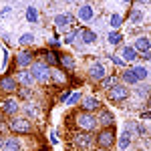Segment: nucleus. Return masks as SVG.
I'll list each match as a JSON object with an SVG mask.
<instances>
[{"instance_id": "e433bc0d", "label": "nucleus", "mask_w": 151, "mask_h": 151, "mask_svg": "<svg viewBox=\"0 0 151 151\" xmlns=\"http://www.w3.org/2000/svg\"><path fill=\"white\" fill-rule=\"evenodd\" d=\"M143 57L147 58V60H151V50H147V52H143Z\"/></svg>"}, {"instance_id": "a211bd4d", "label": "nucleus", "mask_w": 151, "mask_h": 151, "mask_svg": "<svg viewBox=\"0 0 151 151\" xmlns=\"http://www.w3.org/2000/svg\"><path fill=\"white\" fill-rule=\"evenodd\" d=\"M58 65H63V69H67V70H75V60L67 52L65 55H58Z\"/></svg>"}, {"instance_id": "f03ea898", "label": "nucleus", "mask_w": 151, "mask_h": 151, "mask_svg": "<svg viewBox=\"0 0 151 151\" xmlns=\"http://www.w3.org/2000/svg\"><path fill=\"white\" fill-rule=\"evenodd\" d=\"M8 127L16 133V135H28L30 131H32V123L26 119V117H14L10 119V125Z\"/></svg>"}, {"instance_id": "bb28decb", "label": "nucleus", "mask_w": 151, "mask_h": 151, "mask_svg": "<svg viewBox=\"0 0 151 151\" xmlns=\"http://www.w3.org/2000/svg\"><path fill=\"white\" fill-rule=\"evenodd\" d=\"M129 20H131L133 24H141V22H143V12L131 10V14H129Z\"/></svg>"}, {"instance_id": "f704fd0d", "label": "nucleus", "mask_w": 151, "mask_h": 151, "mask_svg": "<svg viewBox=\"0 0 151 151\" xmlns=\"http://www.w3.org/2000/svg\"><path fill=\"white\" fill-rule=\"evenodd\" d=\"M52 77H55L57 81H65V75H63V73H52V75H50V79H52Z\"/></svg>"}, {"instance_id": "f257e3e1", "label": "nucleus", "mask_w": 151, "mask_h": 151, "mask_svg": "<svg viewBox=\"0 0 151 151\" xmlns=\"http://www.w3.org/2000/svg\"><path fill=\"white\" fill-rule=\"evenodd\" d=\"M30 73H32L35 81L42 83V85H47V83L50 81V75H52L50 67L45 65V63H32V65H30Z\"/></svg>"}, {"instance_id": "7ed1b4c3", "label": "nucleus", "mask_w": 151, "mask_h": 151, "mask_svg": "<svg viewBox=\"0 0 151 151\" xmlns=\"http://www.w3.org/2000/svg\"><path fill=\"white\" fill-rule=\"evenodd\" d=\"M127 97H129V89H127V85H123V83H117L115 87L109 89V99H111L113 103H121V101H125Z\"/></svg>"}, {"instance_id": "4be33fe9", "label": "nucleus", "mask_w": 151, "mask_h": 151, "mask_svg": "<svg viewBox=\"0 0 151 151\" xmlns=\"http://www.w3.org/2000/svg\"><path fill=\"white\" fill-rule=\"evenodd\" d=\"M121 79H123V83L125 85H135V83H139V79L135 77V73L129 69V70H123L121 73Z\"/></svg>"}, {"instance_id": "1a4fd4ad", "label": "nucleus", "mask_w": 151, "mask_h": 151, "mask_svg": "<svg viewBox=\"0 0 151 151\" xmlns=\"http://www.w3.org/2000/svg\"><path fill=\"white\" fill-rule=\"evenodd\" d=\"M89 77H91L93 81H103L105 77H107V73H105L103 65H99V63H93V65L89 67Z\"/></svg>"}, {"instance_id": "0eeeda50", "label": "nucleus", "mask_w": 151, "mask_h": 151, "mask_svg": "<svg viewBox=\"0 0 151 151\" xmlns=\"http://www.w3.org/2000/svg\"><path fill=\"white\" fill-rule=\"evenodd\" d=\"M73 143H75V147H79V149H89L91 143H93V135H89V133H79V135L73 137Z\"/></svg>"}, {"instance_id": "5701e85b", "label": "nucleus", "mask_w": 151, "mask_h": 151, "mask_svg": "<svg viewBox=\"0 0 151 151\" xmlns=\"http://www.w3.org/2000/svg\"><path fill=\"white\" fill-rule=\"evenodd\" d=\"M45 65H48V67L58 65V52H55V50H47V52H45Z\"/></svg>"}, {"instance_id": "473e14b6", "label": "nucleus", "mask_w": 151, "mask_h": 151, "mask_svg": "<svg viewBox=\"0 0 151 151\" xmlns=\"http://www.w3.org/2000/svg\"><path fill=\"white\" fill-rule=\"evenodd\" d=\"M24 111H26V115H32V117H36V113H38L36 105H32V103H28V105H26V107H24Z\"/></svg>"}, {"instance_id": "39448f33", "label": "nucleus", "mask_w": 151, "mask_h": 151, "mask_svg": "<svg viewBox=\"0 0 151 151\" xmlns=\"http://www.w3.org/2000/svg\"><path fill=\"white\" fill-rule=\"evenodd\" d=\"M97 143H99L101 147H105V149H109V147L115 143V131H113V127L103 129V131L97 135Z\"/></svg>"}, {"instance_id": "6e6552de", "label": "nucleus", "mask_w": 151, "mask_h": 151, "mask_svg": "<svg viewBox=\"0 0 151 151\" xmlns=\"http://www.w3.org/2000/svg\"><path fill=\"white\" fill-rule=\"evenodd\" d=\"M18 89V83L14 77H2L0 79V91H4V93H14Z\"/></svg>"}, {"instance_id": "f3484780", "label": "nucleus", "mask_w": 151, "mask_h": 151, "mask_svg": "<svg viewBox=\"0 0 151 151\" xmlns=\"http://www.w3.org/2000/svg\"><path fill=\"white\" fill-rule=\"evenodd\" d=\"M81 105H83V111H89V113H91V111H95L101 103H99V99H97V97H85Z\"/></svg>"}, {"instance_id": "aec40b11", "label": "nucleus", "mask_w": 151, "mask_h": 151, "mask_svg": "<svg viewBox=\"0 0 151 151\" xmlns=\"http://www.w3.org/2000/svg\"><path fill=\"white\" fill-rule=\"evenodd\" d=\"M97 121H99V123H101L105 129H107V127H113V125H115V117L111 115L109 111H103V113H101V117H99Z\"/></svg>"}, {"instance_id": "20e7f679", "label": "nucleus", "mask_w": 151, "mask_h": 151, "mask_svg": "<svg viewBox=\"0 0 151 151\" xmlns=\"http://www.w3.org/2000/svg\"><path fill=\"white\" fill-rule=\"evenodd\" d=\"M99 121H97V117H93L89 111H83V113H79L77 115V125L81 129H85V131H91V129H95V125H97Z\"/></svg>"}, {"instance_id": "6ab92c4d", "label": "nucleus", "mask_w": 151, "mask_h": 151, "mask_svg": "<svg viewBox=\"0 0 151 151\" xmlns=\"http://www.w3.org/2000/svg\"><path fill=\"white\" fill-rule=\"evenodd\" d=\"M20 149V141L16 137H8L4 139V145H2V151H18Z\"/></svg>"}, {"instance_id": "393cba45", "label": "nucleus", "mask_w": 151, "mask_h": 151, "mask_svg": "<svg viewBox=\"0 0 151 151\" xmlns=\"http://www.w3.org/2000/svg\"><path fill=\"white\" fill-rule=\"evenodd\" d=\"M26 20L28 22H38V10H36V6H28L26 8Z\"/></svg>"}, {"instance_id": "79ce46f5", "label": "nucleus", "mask_w": 151, "mask_h": 151, "mask_svg": "<svg viewBox=\"0 0 151 151\" xmlns=\"http://www.w3.org/2000/svg\"><path fill=\"white\" fill-rule=\"evenodd\" d=\"M18 151H22V149H18Z\"/></svg>"}, {"instance_id": "dca6fc26", "label": "nucleus", "mask_w": 151, "mask_h": 151, "mask_svg": "<svg viewBox=\"0 0 151 151\" xmlns=\"http://www.w3.org/2000/svg\"><path fill=\"white\" fill-rule=\"evenodd\" d=\"M121 58H123L125 63H135V60H137V50L133 47H123L121 48Z\"/></svg>"}, {"instance_id": "58836bf2", "label": "nucleus", "mask_w": 151, "mask_h": 151, "mask_svg": "<svg viewBox=\"0 0 151 151\" xmlns=\"http://www.w3.org/2000/svg\"><path fill=\"white\" fill-rule=\"evenodd\" d=\"M97 151H109V149H105V147H99V149H97Z\"/></svg>"}, {"instance_id": "ddd939ff", "label": "nucleus", "mask_w": 151, "mask_h": 151, "mask_svg": "<svg viewBox=\"0 0 151 151\" xmlns=\"http://www.w3.org/2000/svg\"><path fill=\"white\" fill-rule=\"evenodd\" d=\"M18 107H20V105H18L16 99H6V101L2 103V111L8 113V115H16V113H18Z\"/></svg>"}, {"instance_id": "c9c22d12", "label": "nucleus", "mask_w": 151, "mask_h": 151, "mask_svg": "<svg viewBox=\"0 0 151 151\" xmlns=\"http://www.w3.org/2000/svg\"><path fill=\"white\" fill-rule=\"evenodd\" d=\"M50 45H52V47H58V45H60V40L55 36V38H50Z\"/></svg>"}, {"instance_id": "7c9ffc66", "label": "nucleus", "mask_w": 151, "mask_h": 151, "mask_svg": "<svg viewBox=\"0 0 151 151\" xmlns=\"http://www.w3.org/2000/svg\"><path fill=\"white\" fill-rule=\"evenodd\" d=\"M79 101H81V93H70L65 105H75V103H79Z\"/></svg>"}, {"instance_id": "a878e982", "label": "nucleus", "mask_w": 151, "mask_h": 151, "mask_svg": "<svg viewBox=\"0 0 151 151\" xmlns=\"http://www.w3.org/2000/svg\"><path fill=\"white\" fill-rule=\"evenodd\" d=\"M107 40H109V45H119L121 40H123V36H121V32H117V30H111L109 35H107Z\"/></svg>"}, {"instance_id": "2eb2a0df", "label": "nucleus", "mask_w": 151, "mask_h": 151, "mask_svg": "<svg viewBox=\"0 0 151 151\" xmlns=\"http://www.w3.org/2000/svg\"><path fill=\"white\" fill-rule=\"evenodd\" d=\"M133 48H135L137 52L143 55V52H147V50L151 48V40L147 38V36H139V38L135 40V47H133Z\"/></svg>"}, {"instance_id": "ea45409f", "label": "nucleus", "mask_w": 151, "mask_h": 151, "mask_svg": "<svg viewBox=\"0 0 151 151\" xmlns=\"http://www.w3.org/2000/svg\"><path fill=\"white\" fill-rule=\"evenodd\" d=\"M121 2H125V4H129V2H131V0H121Z\"/></svg>"}, {"instance_id": "72a5a7b5", "label": "nucleus", "mask_w": 151, "mask_h": 151, "mask_svg": "<svg viewBox=\"0 0 151 151\" xmlns=\"http://www.w3.org/2000/svg\"><path fill=\"white\" fill-rule=\"evenodd\" d=\"M111 63H113V65H117V67H123V65H125V60H123V58L121 57H117V55H111Z\"/></svg>"}, {"instance_id": "9b49d317", "label": "nucleus", "mask_w": 151, "mask_h": 151, "mask_svg": "<svg viewBox=\"0 0 151 151\" xmlns=\"http://www.w3.org/2000/svg\"><path fill=\"white\" fill-rule=\"evenodd\" d=\"M32 57H35V55H32V52H30V50H20V52H18V55H16V65H18V67H30V65H32Z\"/></svg>"}, {"instance_id": "2f4dec72", "label": "nucleus", "mask_w": 151, "mask_h": 151, "mask_svg": "<svg viewBox=\"0 0 151 151\" xmlns=\"http://www.w3.org/2000/svg\"><path fill=\"white\" fill-rule=\"evenodd\" d=\"M77 35H79V30H70V32H67V36H65V45H73Z\"/></svg>"}, {"instance_id": "9d476101", "label": "nucleus", "mask_w": 151, "mask_h": 151, "mask_svg": "<svg viewBox=\"0 0 151 151\" xmlns=\"http://www.w3.org/2000/svg\"><path fill=\"white\" fill-rule=\"evenodd\" d=\"M77 16H79V20H81V22H89V20H91V18L95 16L93 6H91V4H83V6H79V10H77Z\"/></svg>"}, {"instance_id": "4c0bfd02", "label": "nucleus", "mask_w": 151, "mask_h": 151, "mask_svg": "<svg viewBox=\"0 0 151 151\" xmlns=\"http://www.w3.org/2000/svg\"><path fill=\"white\" fill-rule=\"evenodd\" d=\"M2 145H4V137L0 135V151H2Z\"/></svg>"}, {"instance_id": "a19ab883", "label": "nucleus", "mask_w": 151, "mask_h": 151, "mask_svg": "<svg viewBox=\"0 0 151 151\" xmlns=\"http://www.w3.org/2000/svg\"><path fill=\"white\" fill-rule=\"evenodd\" d=\"M65 2H73V0H65Z\"/></svg>"}, {"instance_id": "4468645a", "label": "nucleus", "mask_w": 151, "mask_h": 151, "mask_svg": "<svg viewBox=\"0 0 151 151\" xmlns=\"http://www.w3.org/2000/svg\"><path fill=\"white\" fill-rule=\"evenodd\" d=\"M131 70L135 73V77H137L139 81H147V79H149V75H151L149 67H145V65H135Z\"/></svg>"}, {"instance_id": "423d86ee", "label": "nucleus", "mask_w": 151, "mask_h": 151, "mask_svg": "<svg viewBox=\"0 0 151 151\" xmlns=\"http://www.w3.org/2000/svg\"><path fill=\"white\" fill-rule=\"evenodd\" d=\"M14 79H16V83H18L20 87H28V89H30V87H32V83H35V77H32V73H30V70H26V69L18 70Z\"/></svg>"}, {"instance_id": "f8f14e48", "label": "nucleus", "mask_w": 151, "mask_h": 151, "mask_svg": "<svg viewBox=\"0 0 151 151\" xmlns=\"http://www.w3.org/2000/svg\"><path fill=\"white\" fill-rule=\"evenodd\" d=\"M70 24H73V14H57L55 16V26L60 28V30L69 28Z\"/></svg>"}, {"instance_id": "b1692460", "label": "nucleus", "mask_w": 151, "mask_h": 151, "mask_svg": "<svg viewBox=\"0 0 151 151\" xmlns=\"http://www.w3.org/2000/svg\"><path fill=\"white\" fill-rule=\"evenodd\" d=\"M129 143H131V135H129V131L121 133V137H119V149L125 151V149L129 147Z\"/></svg>"}, {"instance_id": "cd10ccee", "label": "nucleus", "mask_w": 151, "mask_h": 151, "mask_svg": "<svg viewBox=\"0 0 151 151\" xmlns=\"http://www.w3.org/2000/svg\"><path fill=\"white\" fill-rule=\"evenodd\" d=\"M109 24H111V28H119L121 24H123V18H121V14H111V18H109Z\"/></svg>"}, {"instance_id": "c756f323", "label": "nucleus", "mask_w": 151, "mask_h": 151, "mask_svg": "<svg viewBox=\"0 0 151 151\" xmlns=\"http://www.w3.org/2000/svg\"><path fill=\"white\" fill-rule=\"evenodd\" d=\"M18 42H20V45H32V42H35V35H32V32H24V35L18 38Z\"/></svg>"}, {"instance_id": "c85d7f7f", "label": "nucleus", "mask_w": 151, "mask_h": 151, "mask_svg": "<svg viewBox=\"0 0 151 151\" xmlns=\"http://www.w3.org/2000/svg\"><path fill=\"white\" fill-rule=\"evenodd\" d=\"M101 85H103V89H111V87H115L117 85V77H105L103 81H101Z\"/></svg>"}, {"instance_id": "412c9836", "label": "nucleus", "mask_w": 151, "mask_h": 151, "mask_svg": "<svg viewBox=\"0 0 151 151\" xmlns=\"http://www.w3.org/2000/svg\"><path fill=\"white\" fill-rule=\"evenodd\" d=\"M79 35L83 36V42H85V45H93L95 40H97V35H95L93 30H87V28L79 30Z\"/></svg>"}]
</instances>
